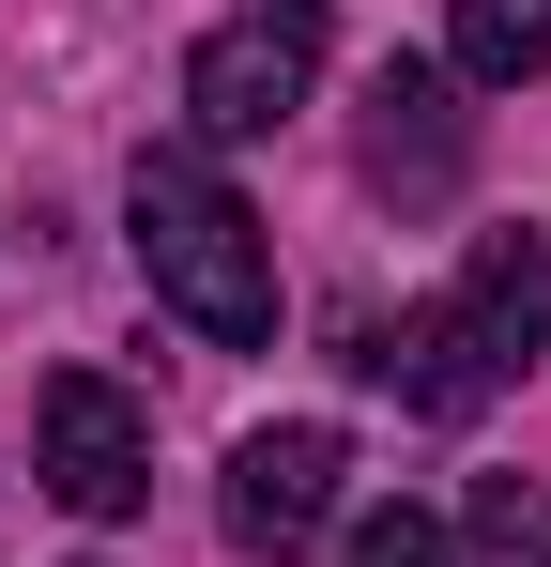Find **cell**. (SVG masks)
I'll use <instances>...</instances> for the list:
<instances>
[{
	"mask_svg": "<svg viewBox=\"0 0 551 567\" xmlns=\"http://www.w3.org/2000/svg\"><path fill=\"white\" fill-rule=\"evenodd\" d=\"M123 215H138V277L169 291V307L215 338V353H261V338H276V261H261V215L215 185V154L154 138V154H138V185H123Z\"/></svg>",
	"mask_w": 551,
	"mask_h": 567,
	"instance_id": "cell-1",
	"label": "cell"
},
{
	"mask_svg": "<svg viewBox=\"0 0 551 567\" xmlns=\"http://www.w3.org/2000/svg\"><path fill=\"white\" fill-rule=\"evenodd\" d=\"M322 47H337V16L322 0H246V16H215L199 31V62H184V107H199V138H276L306 78H322Z\"/></svg>",
	"mask_w": 551,
	"mask_h": 567,
	"instance_id": "cell-2",
	"label": "cell"
},
{
	"mask_svg": "<svg viewBox=\"0 0 551 567\" xmlns=\"http://www.w3.org/2000/svg\"><path fill=\"white\" fill-rule=\"evenodd\" d=\"M31 475H46V506L123 522V506L154 491V414L107 369H46V399H31Z\"/></svg>",
	"mask_w": 551,
	"mask_h": 567,
	"instance_id": "cell-3",
	"label": "cell"
},
{
	"mask_svg": "<svg viewBox=\"0 0 551 567\" xmlns=\"http://www.w3.org/2000/svg\"><path fill=\"white\" fill-rule=\"evenodd\" d=\"M337 475H353V445L322 430V414H276V430H246L230 445V537L261 567H291L322 522H337Z\"/></svg>",
	"mask_w": 551,
	"mask_h": 567,
	"instance_id": "cell-4",
	"label": "cell"
},
{
	"mask_svg": "<svg viewBox=\"0 0 551 567\" xmlns=\"http://www.w3.org/2000/svg\"><path fill=\"white\" fill-rule=\"evenodd\" d=\"M367 185L383 199H445L459 185V107L429 62H383V93H367Z\"/></svg>",
	"mask_w": 551,
	"mask_h": 567,
	"instance_id": "cell-5",
	"label": "cell"
},
{
	"mask_svg": "<svg viewBox=\"0 0 551 567\" xmlns=\"http://www.w3.org/2000/svg\"><path fill=\"white\" fill-rule=\"evenodd\" d=\"M445 307L475 322V353H490V369H537V353H551V230H490V246H475V277H459Z\"/></svg>",
	"mask_w": 551,
	"mask_h": 567,
	"instance_id": "cell-6",
	"label": "cell"
},
{
	"mask_svg": "<svg viewBox=\"0 0 551 567\" xmlns=\"http://www.w3.org/2000/svg\"><path fill=\"white\" fill-rule=\"evenodd\" d=\"M367 369L398 383L414 414H445V430H459V414H490V383H506L490 353H475V322H459V307H414L398 338H367Z\"/></svg>",
	"mask_w": 551,
	"mask_h": 567,
	"instance_id": "cell-7",
	"label": "cell"
},
{
	"mask_svg": "<svg viewBox=\"0 0 551 567\" xmlns=\"http://www.w3.org/2000/svg\"><path fill=\"white\" fill-rule=\"evenodd\" d=\"M445 47H459V78L521 93V78H551V0H445Z\"/></svg>",
	"mask_w": 551,
	"mask_h": 567,
	"instance_id": "cell-8",
	"label": "cell"
},
{
	"mask_svg": "<svg viewBox=\"0 0 551 567\" xmlns=\"http://www.w3.org/2000/svg\"><path fill=\"white\" fill-rule=\"evenodd\" d=\"M459 553H475V567H551V491H537V475H475Z\"/></svg>",
	"mask_w": 551,
	"mask_h": 567,
	"instance_id": "cell-9",
	"label": "cell"
},
{
	"mask_svg": "<svg viewBox=\"0 0 551 567\" xmlns=\"http://www.w3.org/2000/svg\"><path fill=\"white\" fill-rule=\"evenodd\" d=\"M445 553H459V537L429 522V506H367V522H353V567H445Z\"/></svg>",
	"mask_w": 551,
	"mask_h": 567,
	"instance_id": "cell-10",
	"label": "cell"
}]
</instances>
